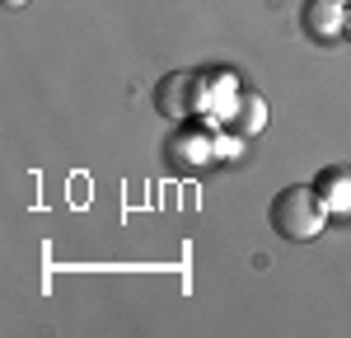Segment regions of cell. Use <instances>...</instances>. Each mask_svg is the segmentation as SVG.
<instances>
[{"mask_svg": "<svg viewBox=\"0 0 351 338\" xmlns=\"http://www.w3.org/2000/svg\"><path fill=\"white\" fill-rule=\"evenodd\" d=\"M342 38H351V5H347V28H342Z\"/></svg>", "mask_w": 351, "mask_h": 338, "instance_id": "cell-8", "label": "cell"}, {"mask_svg": "<svg viewBox=\"0 0 351 338\" xmlns=\"http://www.w3.org/2000/svg\"><path fill=\"white\" fill-rule=\"evenodd\" d=\"M314 188H319L328 212H351V174L347 169H324Z\"/></svg>", "mask_w": 351, "mask_h": 338, "instance_id": "cell-6", "label": "cell"}, {"mask_svg": "<svg viewBox=\"0 0 351 338\" xmlns=\"http://www.w3.org/2000/svg\"><path fill=\"white\" fill-rule=\"evenodd\" d=\"M192 71H173V76H164L160 84H155V109L164 113V117H173V122H183V117H192V109H197V99H183V94H192Z\"/></svg>", "mask_w": 351, "mask_h": 338, "instance_id": "cell-4", "label": "cell"}, {"mask_svg": "<svg viewBox=\"0 0 351 338\" xmlns=\"http://www.w3.org/2000/svg\"><path fill=\"white\" fill-rule=\"evenodd\" d=\"M328 212L319 188H309V183H291V188H281V193L271 197L267 207V221L271 230L281 235V240H291V245H309V240H319L328 225Z\"/></svg>", "mask_w": 351, "mask_h": 338, "instance_id": "cell-1", "label": "cell"}, {"mask_svg": "<svg viewBox=\"0 0 351 338\" xmlns=\"http://www.w3.org/2000/svg\"><path fill=\"white\" fill-rule=\"evenodd\" d=\"M300 24L314 43H337L347 28V5L342 0H304L300 5Z\"/></svg>", "mask_w": 351, "mask_h": 338, "instance_id": "cell-3", "label": "cell"}, {"mask_svg": "<svg viewBox=\"0 0 351 338\" xmlns=\"http://www.w3.org/2000/svg\"><path fill=\"white\" fill-rule=\"evenodd\" d=\"M206 160H211V137L202 127H183V132H173V137L164 141V165L173 169V174H192Z\"/></svg>", "mask_w": 351, "mask_h": 338, "instance_id": "cell-2", "label": "cell"}, {"mask_svg": "<svg viewBox=\"0 0 351 338\" xmlns=\"http://www.w3.org/2000/svg\"><path fill=\"white\" fill-rule=\"evenodd\" d=\"M0 5H5V10H19V5H28V0H0Z\"/></svg>", "mask_w": 351, "mask_h": 338, "instance_id": "cell-7", "label": "cell"}, {"mask_svg": "<svg viewBox=\"0 0 351 338\" xmlns=\"http://www.w3.org/2000/svg\"><path fill=\"white\" fill-rule=\"evenodd\" d=\"M267 127V99H258V94H239V104L230 113V132L234 137H258Z\"/></svg>", "mask_w": 351, "mask_h": 338, "instance_id": "cell-5", "label": "cell"}, {"mask_svg": "<svg viewBox=\"0 0 351 338\" xmlns=\"http://www.w3.org/2000/svg\"><path fill=\"white\" fill-rule=\"evenodd\" d=\"M342 5H351V0H342Z\"/></svg>", "mask_w": 351, "mask_h": 338, "instance_id": "cell-9", "label": "cell"}]
</instances>
